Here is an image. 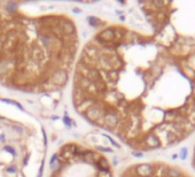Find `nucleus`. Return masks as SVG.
I'll return each instance as SVG.
<instances>
[{
    "mask_svg": "<svg viewBox=\"0 0 195 177\" xmlns=\"http://www.w3.org/2000/svg\"><path fill=\"white\" fill-rule=\"evenodd\" d=\"M85 113H86V117L91 121H98L102 117V110L98 106H91Z\"/></svg>",
    "mask_w": 195,
    "mask_h": 177,
    "instance_id": "obj_1",
    "label": "nucleus"
},
{
    "mask_svg": "<svg viewBox=\"0 0 195 177\" xmlns=\"http://www.w3.org/2000/svg\"><path fill=\"white\" fill-rule=\"evenodd\" d=\"M135 172L138 174L139 176L142 177H148L149 175H152L153 172V167L149 163H142V165H139L135 169Z\"/></svg>",
    "mask_w": 195,
    "mask_h": 177,
    "instance_id": "obj_2",
    "label": "nucleus"
},
{
    "mask_svg": "<svg viewBox=\"0 0 195 177\" xmlns=\"http://www.w3.org/2000/svg\"><path fill=\"white\" fill-rule=\"evenodd\" d=\"M103 122H104V124L107 125L108 128L114 129L117 125L118 119L114 113H107V114L104 115V117H103Z\"/></svg>",
    "mask_w": 195,
    "mask_h": 177,
    "instance_id": "obj_3",
    "label": "nucleus"
},
{
    "mask_svg": "<svg viewBox=\"0 0 195 177\" xmlns=\"http://www.w3.org/2000/svg\"><path fill=\"white\" fill-rule=\"evenodd\" d=\"M59 26H60V29H61L62 31L64 32V33H67V35H71L75 31V26L69 20H66V19L64 20H60Z\"/></svg>",
    "mask_w": 195,
    "mask_h": 177,
    "instance_id": "obj_4",
    "label": "nucleus"
},
{
    "mask_svg": "<svg viewBox=\"0 0 195 177\" xmlns=\"http://www.w3.org/2000/svg\"><path fill=\"white\" fill-rule=\"evenodd\" d=\"M68 79V75L64 70H59L56 73L53 75V81L55 84H59V85H63V84L67 82Z\"/></svg>",
    "mask_w": 195,
    "mask_h": 177,
    "instance_id": "obj_5",
    "label": "nucleus"
},
{
    "mask_svg": "<svg viewBox=\"0 0 195 177\" xmlns=\"http://www.w3.org/2000/svg\"><path fill=\"white\" fill-rule=\"evenodd\" d=\"M100 38H101V40L104 43H109L114 40V38H115V32H114L113 29H106V30H103L101 33H100Z\"/></svg>",
    "mask_w": 195,
    "mask_h": 177,
    "instance_id": "obj_6",
    "label": "nucleus"
},
{
    "mask_svg": "<svg viewBox=\"0 0 195 177\" xmlns=\"http://www.w3.org/2000/svg\"><path fill=\"white\" fill-rule=\"evenodd\" d=\"M146 144L149 146V147H152V148H156V147H159L161 145V143H159V138L156 137L155 135H149L147 138H146Z\"/></svg>",
    "mask_w": 195,
    "mask_h": 177,
    "instance_id": "obj_7",
    "label": "nucleus"
},
{
    "mask_svg": "<svg viewBox=\"0 0 195 177\" xmlns=\"http://www.w3.org/2000/svg\"><path fill=\"white\" fill-rule=\"evenodd\" d=\"M97 166L101 172H109V167L110 166H109V162H108L104 158H100V159H99Z\"/></svg>",
    "mask_w": 195,
    "mask_h": 177,
    "instance_id": "obj_8",
    "label": "nucleus"
},
{
    "mask_svg": "<svg viewBox=\"0 0 195 177\" xmlns=\"http://www.w3.org/2000/svg\"><path fill=\"white\" fill-rule=\"evenodd\" d=\"M91 106H93L92 105V101L91 100H84L83 102H80V104L78 105V106H76V108H77L79 112H86V110L91 107Z\"/></svg>",
    "mask_w": 195,
    "mask_h": 177,
    "instance_id": "obj_9",
    "label": "nucleus"
},
{
    "mask_svg": "<svg viewBox=\"0 0 195 177\" xmlns=\"http://www.w3.org/2000/svg\"><path fill=\"white\" fill-rule=\"evenodd\" d=\"M83 158H84V160L86 162H88V163H94V154H93L92 152L90 151L85 152Z\"/></svg>",
    "mask_w": 195,
    "mask_h": 177,
    "instance_id": "obj_10",
    "label": "nucleus"
},
{
    "mask_svg": "<svg viewBox=\"0 0 195 177\" xmlns=\"http://www.w3.org/2000/svg\"><path fill=\"white\" fill-rule=\"evenodd\" d=\"M166 175L169 177H180L181 176V174H180L177 169H173V168H170L166 170Z\"/></svg>",
    "mask_w": 195,
    "mask_h": 177,
    "instance_id": "obj_11",
    "label": "nucleus"
},
{
    "mask_svg": "<svg viewBox=\"0 0 195 177\" xmlns=\"http://www.w3.org/2000/svg\"><path fill=\"white\" fill-rule=\"evenodd\" d=\"M88 23L92 26H99L101 24V21L98 19V17H88Z\"/></svg>",
    "mask_w": 195,
    "mask_h": 177,
    "instance_id": "obj_12",
    "label": "nucleus"
},
{
    "mask_svg": "<svg viewBox=\"0 0 195 177\" xmlns=\"http://www.w3.org/2000/svg\"><path fill=\"white\" fill-rule=\"evenodd\" d=\"M168 138H169L170 144H172V143H176V141L179 139V138H178V136L176 135V134H173V132H170L169 136H168Z\"/></svg>",
    "mask_w": 195,
    "mask_h": 177,
    "instance_id": "obj_13",
    "label": "nucleus"
},
{
    "mask_svg": "<svg viewBox=\"0 0 195 177\" xmlns=\"http://www.w3.org/2000/svg\"><path fill=\"white\" fill-rule=\"evenodd\" d=\"M2 101H5V102H7V104L14 105V106H16V107H19L21 110H23V107H22V106H21L19 102H16V101H13V100H8V99H2Z\"/></svg>",
    "mask_w": 195,
    "mask_h": 177,
    "instance_id": "obj_14",
    "label": "nucleus"
},
{
    "mask_svg": "<svg viewBox=\"0 0 195 177\" xmlns=\"http://www.w3.org/2000/svg\"><path fill=\"white\" fill-rule=\"evenodd\" d=\"M63 121H64V123L68 125V127H70V125L72 124V122H71V120L68 117V116H64V119H63Z\"/></svg>",
    "mask_w": 195,
    "mask_h": 177,
    "instance_id": "obj_15",
    "label": "nucleus"
},
{
    "mask_svg": "<svg viewBox=\"0 0 195 177\" xmlns=\"http://www.w3.org/2000/svg\"><path fill=\"white\" fill-rule=\"evenodd\" d=\"M5 150H6V151H7V152H10V153H12L13 155H15V151L13 150V147H10V146H6V147H5Z\"/></svg>",
    "mask_w": 195,
    "mask_h": 177,
    "instance_id": "obj_16",
    "label": "nucleus"
},
{
    "mask_svg": "<svg viewBox=\"0 0 195 177\" xmlns=\"http://www.w3.org/2000/svg\"><path fill=\"white\" fill-rule=\"evenodd\" d=\"M186 153H187L186 148H183V150H181V152H180V156H181V159H185V158H186Z\"/></svg>",
    "mask_w": 195,
    "mask_h": 177,
    "instance_id": "obj_17",
    "label": "nucleus"
},
{
    "mask_svg": "<svg viewBox=\"0 0 195 177\" xmlns=\"http://www.w3.org/2000/svg\"><path fill=\"white\" fill-rule=\"evenodd\" d=\"M153 4H154V5L156 6V7H162V6L164 5V4L162 2V1H154Z\"/></svg>",
    "mask_w": 195,
    "mask_h": 177,
    "instance_id": "obj_18",
    "label": "nucleus"
},
{
    "mask_svg": "<svg viewBox=\"0 0 195 177\" xmlns=\"http://www.w3.org/2000/svg\"><path fill=\"white\" fill-rule=\"evenodd\" d=\"M7 172H16V168H15V167H8V168H7Z\"/></svg>",
    "mask_w": 195,
    "mask_h": 177,
    "instance_id": "obj_19",
    "label": "nucleus"
},
{
    "mask_svg": "<svg viewBox=\"0 0 195 177\" xmlns=\"http://www.w3.org/2000/svg\"><path fill=\"white\" fill-rule=\"evenodd\" d=\"M99 150H101V151H106V152H111V150H109L107 147H98Z\"/></svg>",
    "mask_w": 195,
    "mask_h": 177,
    "instance_id": "obj_20",
    "label": "nucleus"
},
{
    "mask_svg": "<svg viewBox=\"0 0 195 177\" xmlns=\"http://www.w3.org/2000/svg\"><path fill=\"white\" fill-rule=\"evenodd\" d=\"M28 160H29V155L26 156V160H24V165H26V162H28Z\"/></svg>",
    "mask_w": 195,
    "mask_h": 177,
    "instance_id": "obj_21",
    "label": "nucleus"
},
{
    "mask_svg": "<svg viewBox=\"0 0 195 177\" xmlns=\"http://www.w3.org/2000/svg\"><path fill=\"white\" fill-rule=\"evenodd\" d=\"M74 11H75V13H79V9H78V8H75Z\"/></svg>",
    "mask_w": 195,
    "mask_h": 177,
    "instance_id": "obj_22",
    "label": "nucleus"
}]
</instances>
